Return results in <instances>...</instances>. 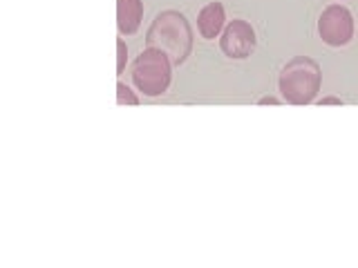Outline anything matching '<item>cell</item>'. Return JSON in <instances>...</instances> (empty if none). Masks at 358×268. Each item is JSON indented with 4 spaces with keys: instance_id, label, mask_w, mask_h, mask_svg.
<instances>
[{
    "instance_id": "cell-1",
    "label": "cell",
    "mask_w": 358,
    "mask_h": 268,
    "mask_svg": "<svg viewBox=\"0 0 358 268\" xmlns=\"http://www.w3.org/2000/svg\"><path fill=\"white\" fill-rule=\"evenodd\" d=\"M145 45L168 54L173 65H184L193 52V29L188 18L175 9L162 11L145 34Z\"/></svg>"
},
{
    "instance_id": "cell-2",
    "label": "cell",
    "mask_w": 358,
    "mask_h": 268,
    "mask_svg": "<svg viewBox=\"0 0 358 268\" xmlns=\"http://www.w3.org/2000/svg\"><path fill=\"white\" fill-rule=\"evenodd\" d=\"M322 85L320 65L309 56L291 59L278 76L280 94L289 105H309L316 100Z\"/></svg>"
},
{
    "instance_id": "cell-3",
    "label": "cell",
    "mask_w": 358,
    "mask_h": 268,
    "mask_svg": "<svg viewBox=\"0 0 358 268\" xmlns=\"http://www.w3.org/2000/svg\"><path fill=\"white\" fill-rule=\"evenodd\" d=\"M173 81V61L162 50H143L132 65V83L143 96H162Z\"/></svg>"
},
{
    "instance_id": "cell-4",
    "label": "cell",
    "mask_w": 358,
    "mask_h": 268,
    "mask_svg": "<svg viewBox=\"0 0 358 268\" xmlns=\"http://www.w3.org/2000/svg\"><path fill=\"white\" fill-rule=\"evenodd\" d=\"M320 40L329 47H345L354 38V18L343 5H329L318 18Z\"/></svg>"
},
{
    "instance_id": "cell-5",
    "label": "cell",
    "mask_w": 358,
    "mask_h": 268,
    "mask_svg": "<svg viewBox=\"0 0 358 268\" xmlns=\"http://www.w3.org/2000/svg\"><path fill=\"white\" fill-rule=\"evenodd\" d=\"M220 47L224 56H229L233 61L249 59L255 52V29L251 27V22L246 20H231L227 29L222 31Z\"/></svg>"
},
{
    "instance_id": "cell-6",
    "label": "cell",
    "mask_w": 358,
    "mask_h": 268,
    "mask_svg": "<svg viewBox=\"0 0 358 268\" xmlns=\"http://www.w3.org/2000/svg\"><path fill=\"white\" fill-rule=\"evenodd\" d=\"M224 22H227V11H224V5L222 3H208L197 14L199 36L206 38V40H213L224 31Z\"/></svg>"
},
{
    "instance_id": "cell-7",
    "label": "cell",
    "mask_w": 358,
    "mask_h": 268,
    "mask_svg": "<svg viewBox=\"0 0 358 268\" xmlns=\"http://www.w3.org/2000/svg\"><path fill=\"white\" fill-rule=\"evenodd\" d=\"M141 18H143L141 0H117V25H119L121 36L137 34Z\"/></svg>"
},
{
    "instance_id": "cell-8",
    "label": "cell",
    "mask_w": 358,
    "mask_h": 268,
    "mask_svg": "<svg viewBox=\"0 0 358 268\" xmlns=\"http://www.w3.org/2000/svg\"><path fill=\"white\" fill-rule=\"evenodd\" d=\"M117 103L119 105H139V96L128 85L117 83Z\"/></svg>"
},
{
    "instance_id": "cell-9",
    "label": "cell",
    "mask_w": 358,
    "mask_h": 268,
    "mask_svg": "<svg viewBox=\"0 0 358 268\" xmlns=\"http://www.w3.org/2000/svg\"><path fill=\"white\" fill-rule=\"evenodd\" d=\"M117 52H119V56H117V74L121 76L123 70H126V65H128V47H126V43H123V38L117 40Z\"/></svg>"
},
{
    "instance_id": "cell-10",
    "label": "cell",
    "mask_w": 358,
    "mask_h": 268,
    "mask_svg": "<svg viewBox=\"0 0 358 268\" xmlns=\"http://www.w3.org/2000/svg\"><path fill=\"white\" fill-rule=\"evenodd\" d=\"M320 105H343V100L341 98H336V96H327V98H322L318 100Z\"/></svg>"
},
{
    "instance_id": "cell-11",
    "label": "cell",
    "mask_w": 358,
    "mask_h": 268,
    "mask_svg": "<svg viewBox=\"0 0 358 268\" xmlns=\"http://www.w3.org/2000/svg\"><path fill=\"white\" fill-rule=\"evenodd\" d=\"M266 103H268V105H275L278 100H275V98H271V96H268V98H262V100H260V105H266Z\"/></svg>"
}]
</instances>
